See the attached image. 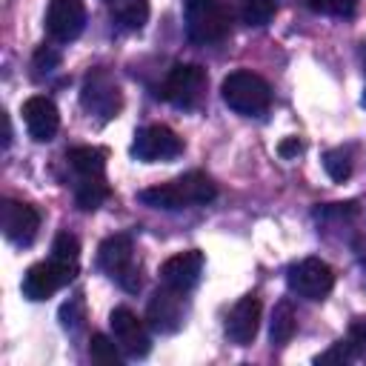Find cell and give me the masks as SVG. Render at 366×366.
I'll return each instance as SVG.
<instances>
[{
	"instance_id": "cell-1",
	"label": "cell",
	"mask_w": 366,
	"mask_h": 366,
	"mask_svg": "<svg viewBox=\"0 0 366 366\" xmlns=\"http://www.w3.org/2000/svg\"><path fill=\"white\" fill-rule=\"evenodd\" d=\"M217 194L214 183L200 174V172H189L172 183H160V186H152V189H143L137 197L152 206V209H166V212H174V209H189V206H206L212 203Z\"/></svg>"
},
{
	"instance_id": "cell-15",
	"label": "cell",
	"mask_w": 366,
	"mask_h": 366,
	"mask_svg": "<svg viewBox=\"0 0 366 366\" xmlns=\"http://www.w3.org/2000/svg\"><path fill=\"white\" fill-rule=\"evenodd\" d=\"M257 326H260V300L254 295H246L232 306L226 317V335L232 343L249 346L257 335Z\"/></svg>"
},
{
	"instance_id": "cell-12",
	"label": "cell",
	"mask_w": 366,
	"mask_h": 366,
	"mask_svg": "<svg viewBox=\"0 0 366 366\" xmlns=\"http://www.w3.org/2000/svg\"><path fill=\"white\" fill-rule=\"evenodd\" d=\"M0 223H3V234L17 243V246H29L37 237L40 229V214L34 206L29 203H17V200H6L0 209Z\"/></svg>"
},
{
	"instance_id": "cell-14",
	"label": "cell",
	"mask_w": 366,
	"mask_h": 366,
	"mask_svg": "<svg viewBox=\"0 0 366 366\" xmlns=\"http://www.w3.org/2000/svg\"><path fill=\"white\" fill-rule=\"evenodd\" d=\"M23 120H26V129H29L31 140H37V143H49L57 134V126H60L57 106L43 94H34L23 103Z\"/></svg>"
},
{
	"instance_id": "cell-17",
	"label": "cell",
	"mask_w": 366,
	"mask_h": 366,
	"mask_svg": "<svg viewBox=\"0 0 366 366\" xmlns=\"http://www.w3.org/2000/svg\"><path fill=\"white\" fill-rule=\"evenodd\" d=\"M20 286H23V295H26L29 300H46V297H51V295L63 286V280H60V274L54 272V266L46 260V263L29 266Z\"/></svg>"
},
{
	"instance_id": "cell-7",
	"label": "cell",
	"mask_w": 366,
	"mask_h": 366,
	"mask_svg": "<svg viewBox=\"0 0 366 366\" xmlns=\"http://www.w3.org/2000/svg\"><path fill=\"white\" fill-rule=\"evenodd\" d=\"M80 103H83L86 112L97 114L100 120H112V117H117L123 100H120V89L112 80V74L97 69V71H92L86 77L83 92H80Z\"/></svg>"
},
{
	"instance_id": "cell-6",
	"label": "cell",
	"mask_w": 366,
	"mask_h": 366,
	"mask_svg": "<svg viewBox=\"0 0 366 366\" xmlns=\"http://www.w3.org/2000/svg\"><path fill=\"white\" fill-rule=\"evenodd\" d=\"M206 92V71L194 63H177L163 83V97L177 109H194Z\"/></svg>"
},
{
	"instance_id": "cell-28",
	"label": "cell",
	"mask_w": 366,
	"mask_h": 366,
	"mask_svg": "<svg viewBox=\"0 0 366 366\" xmlns=\"http://www.w3.org/2000/svg\"><path fill=\"white\" fill-rule=\"evenodd\" d=\"M60 66V54L54 51V49H49V46H43V49H37V54H34V69L43 74H49L51 69H57Z\"/></svg>"
},
{
	"instance_id": "cell-29",
	"label": "cell",
	"mask_w": 366,
	"mask_h": 366,
	"mask_svg": "<svg viewBox=\"0 0 366 366\" xmlns=\"http://www.w3.org/2000/svg\"><path fill=\"white\" fill-rule=\"evenodd\" d=\"M277 152H280V157H286V160H292V157H297L300 152H303V143L297 140V137H286L280 146H277Z\"/></svg>"
},
{
	"instance_id": "cell-27",
	"label": "cell",
	"mask_w": 366,
	"mask_h": 366,
	"mask_svg": "<svg viewBox=\"0 0 366 366\" xmlns=\"http://www.w3.org/2000/svg\"><path fill=\"white\" fill-rule=\"evenodd\" d=\"M349 346L355 355H363L366 357V317L355 320L352 329H349Z\"/></svg>"
},
{
	"instance_id": "cell-10",
	"label": "cell",
	"mask_w": 366,
	"mask_h": 366,
	"mask_svg": "<svg viewBox=\"0 0 366 366\" xmlns=\"http://www.w3.org/2000/svg\"><path fill=\"white\" fill-rule=\"evenodd\" d=\"M183 152V140L169 129V126H146L134 134L132 154L143 163H157V160H174Z\"/></svg>"
},
{
	"instance_id": "cell-20",
	"label": "cell",
	"mask_w": 366,
	"mask_h": 366,
	"mask_svg": "<svg viewBox=\"0 0 366 366\" xmlns=\"http://www.w3.org/2000/svg\"><path fill=\"white\" fill-rule=\"evenodd\" d=\"M295 312H292V303L289 300H280L272 312V326H269V337H272V346H286L295 335Z\"/></svg>"
},
{
	"instance_id": "cell-24",
	"label": "cell",
	"mask_w": 366,
	"mask_h": 366,
	"mask_svg": "<svg viewBox=\"0 0 366 366\" xmlns=\"http://www.w3.org/2000/svg\"><path fill=\"white\" fill-rule=\"evenodd\" d=\"M243 23L246 26H266L274 17V0H243Z\"/></svg>"
},
{
	"instance_id": "cell-21",
	"label": "cell",
	"mask_w": 366,
	"mask_h": 366,
	"mask_svg": "<svg viewBox=\"0 0 366 366\" xmlns=\"http://www.w3.org/2000/svg\"><path fill=\"white\" fill-rule=\"evenodd\" d=\"M114 17H117V26L123 31H140L146 26V20H149V3L146 0H129V3H123L117 9Z\"/></svg>"
},
{
	"instance_id": "cell-30",
	"label": "cell",
	"mask_w": 366,
	"mask_h": 366,
	"mask_svg": "<svg viewBox=\"0 0 366 366\" xmlns=\"http://www.w3.org/2000/svg\"><path fill=\"white\" fill-rule=\"evenodd\" d=\"M360 103H363V109H366V89H363V97H360Z\"/></svg>"
},
{
	"instance_id": "cell-16",
	"label": "cell",
	"mask_w": 366,
	"mask_h": 366,
	"mask_svg": "<svg viewBox=\"0 0 366 366\" xmlns=\"http://www.w3.org/2000/svg\"><path fill=\"white\" fill-rule=\"evenodd\" d=\"M49 263L54 266V272L60 274L63 286L69 280H74L77 269H80V243L71 232H60L51 243V254H49Z\"/></svg>"
},
{
	"instance_id": "cell-18",
	"label": "cell",
	"mask_w": 366,
	"mask_h": 366,
	"mask_svg": "<svg viewBox=\"0 0 366 366\" xmlns=\"http://www.w3.org/2000/svg\"><path fill=\"white\" fill-rule=\"evenodd\" d=\"M77 177H106V152L94 146H80L66 154Z\"/></svg>"
},
{
	"instance_id": "cell-13",
	"label": "cell",
	"mask_w": 366,
	"mask_h": 366,
	"mask_svg": "<svg viewBox=\"0 0 366 366\" xmlns=\"http://www.w3.org/2000/svg\"><path fill=\"white\" fill-rule=\"evenodd\" d=\"M203 274V254L197 249H189V252H180L174 257H169L163 266H160V280L177 292H189L197 286Z\"/></svg>"
},
{
	"instance_id": "cell-3",
	"label": "cell",
	"mask_w": 366,
	"mask_h": 366,
	"mask_svg": "<svg viewBox=\"0 0 366 366\" xmlns=\"http://www.w3.org/2000/svg\"><path fill=\"white\" fill-rule=\"evenodd\" d=\"M97 263L106 274H112L126 292L140 289V269L134 266V249L129 234H112L97 249Z\"/></svg>"
},
{
	"instance_id": "cell-25",
	"label": "cell",
	"mask_w": 366,
	"mask_h": 366,
	"mask_svg": "<svg viewBox=\"0 0 366 366\" xmlns=\"http://www.w3.org/2000/svg\"><path fill=\"white\" fill-rule=\"evenodd\" d=\"M357 0H309V9L317 14H332V17H352Z\"/></svg>"
},
{
	"instance_id": "cell-2",
	"label": "cell",
	"mask_w": 366,
	"mask_h": 366,
	"mask_svg": "<svg viewBox=\"0 0 366 366\" xmlns=\"http://www.w3.org/2000/svg\"><path fill=\"white\" fill-rule=\"evenodd\" d=\"M220 94H223V103L243 114V117H257L269 109L272 103V92H269V83L260 77V74H252L246 69H237L232 71L223 86H220Z\"/></svg>"
},
{
	"instance_id": "cell-8",
	"label": "cell",
	"mask_w": 366,
	"mask_h": 366,
	"mask_svg": "<svg viewBox=\"0 0 366 366\" xmlns=\"http://www.w3.org/2000/svg\"><path fill=\"white\" fill-rule=\"evenodd\" d=\"M186 292H177L172 286L163 283V289H157L149 300V309H146V317H149V326L160 335H174L177 329H183L186 323V300H183Z\"/></svg>"
},
{
	"instance_id": "cell-11",
	"label": "cell",
	"mask_w": 366,
	"mask_h": 366,
	"mask_svg": "<svg viewBox=\"0 0 366 366\" xmlns=\"http://www.w3.org/2000/svg\"><path fill=\"white\" fill-rule=\"evenodd\" d=\"M86 26L83 0H49L46 6V31L57 43H71L80 37Z\"/></svg>"
},
{
	"instance_id": "cell-5",
	"label": "cell",
	"mask_w": 366,
	"mask_h": 366,
	"mask_svg": "<svg viewBox=\"0 0 366 366\" xmlns=\"http://www.w3.org/2000/svg\"><path fill=\"white\" fill-rule=\"evenodd\" d=\"M286 280H289V289L297 297L323 300L332 292V286H335V272L320 257H303V260H297V263L289 266Z\"/></svg>"
},
{
	"instance_id": "cell-19",
	"label": "cell",
	"mask_w": 366,
	"mask_h": 366,
	"mask_svg": "<svg viewBox=\"0 0 366 366\" xmlns=\"http://www.w3.org/2000/svg\"><path fill=\"white\" fill-rule=\"evenodd\" d=\"M106 197H109L106 177H77L74 200H77V206H80L83 212H94Z\"/></svg>"
},
{
	"instance_id": "cell-26",
	"label": "cell",
	"mask_w": 366,
	"mask_h": 366,
	"mask_svg": "<svg viewBox=\"0 0 366 366\" xmlns=\"http://www.w3.org/2000/svg\"><path fill=\"white\" fill-rule=\"evenodd\" d=\"M60 320H63V329H69V332H77L80 329V323H83V300H69V303H63V309H60Z\"/></svg>"
},
{
	"instance_id": "cell-4",
	"label": "cell",
	"mask_w": 366,
	"mask_h": 366,
	"mask_svg": "<svg viewBox=\"0 0 366 366\" xmlns=\"http://www.w3.org/2000/svg\"><path fill=\"white\" fill-rule=\"evenodd\" d=\"M229 14L223 0H186V34L192 43L206 46L226 34Z\"/></svg>"
},
{
	"instance_id": "cell-9",
	"label": "cell",
	"mask_w": 366,
	"mask_h": 366,
	"mask_svg": "<svg viewBox=\"0 0 366 366\" xmlns=\"http://www.w3.org/2000/svg\"><path fill=\"white\" fill-rule=\"evenodd\" d=\"M109 326H112V337L114 343L120 346L123 355L129 357H143L149 355L152 349V340H149V329L146 323L126 306H117L112 315H109Z\"/></svg>"
},
{
	"instance_id": "cell-22",
	"label": "cell",
	"mask_w": 366,
	"mask_h": 366,
	"mask_svg": "<svg viewBox=\"0 0 366 366\" xmlns=\"http://www.w3.org/2000/svg\"><path fill=\"white\" fill-rule=\"evenodd\" d=\"M89 355L100 366H120V346L114 343V337L94 335L92 343H89Z\"/></svg>"
},
{
	"instance_id": "cell-23",
	"label": "cell",
	"mask_w": 366,
	"mask_h": 366,
	"mask_svg": "<svg viewBox=\"0 0 366 366\" xmlns=\"http://www.w3.org/2000/svg\"><path fill=\"white\" fill-rule=\"evenodd\" d=\"M323 169L335 183H343L352 174V154L349 149H332L323 154Z\"/></svg>"
}]
</instances>
